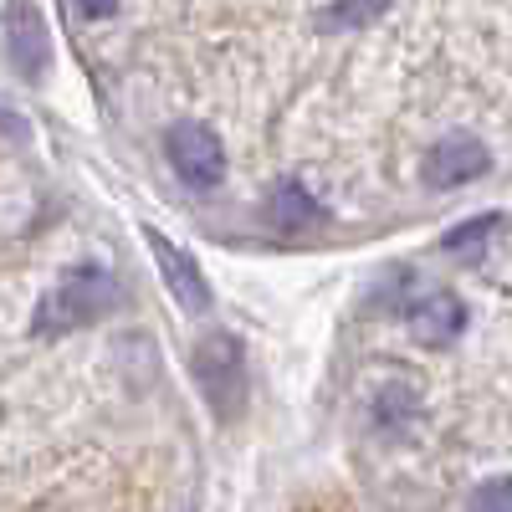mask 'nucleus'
Masks as SVG:
<instances>
[{"mask_svg":"<svg viewBox=\"0 0 512 512\" xmlns=\"http://www.w3.org/2000/svg\"><path fill=\"white\" fill-rule=\"evenodd\" d=\"M113 303H118L113 272L98 267V262H82V267H72L67 277H57V287L36 303L31 333H36V338H67V333H77V328L98 323Z\"/></svg>","mask_w":512,"mask_h":512,"instance_id":"f257e3e1","label":"nucleus"},{"mask_svg":"<svg viewBox=\"0 0 512 512\" xmlns=\"http://www.w3.org/2000/svg\"><path fill=\"white\" fill-rule=\"evenodd\" d=\"M190 374L200 384V395L205 405L216 410V420H236L246 410V349H241V338L216 328V333H205L200 344L190 349Z\"/></svg>","mask_w":512,"mask_h":512,"instance_id":"f03ea898","label":"nucleus"},{"mask_svg":"<svg viewBox=\"0 0 512 512\" xmlns=\"http://www.w3.org/2000/svg\"><path fill=\"white\" fill-rule=\"evenodd\" d=\"M164 154H169V169L180 175L185 190H216L226 180V144L216 139V128L205 123H175L164 139Z\"/></svg>","mask_w":512,"mask_h":512,"instance_id":"7ed1b4c3","label":"nucleus"},{"mask_svg":"<svg viewBox=\"0 0 512 512\" xmlns=\"http://www.w3.org/2000/svg\"><path fill=\"white\" fill-rule=\"evenodd\" d=\"M144 241H149L154 262H159L164 287L175 292V303H180L185 313H205V308H210V282H205V272H200L195 256H190L185 246H175L164 231H154V226H144Z\"/></svg>","mask_w":512,"mask_h":512,"instance_id":"20e7f679","label":"nucleus"},{"mask_svg":"<svg viewBox=\"0 0 512 512\" xmlns=\"http://www.w3.org/2000/svg\"><path fill=\"white\" fill-rule=\"evenodd\" d=\"M405 328L415 344L425 349H446L466 333V303L456 292H420L415 303L405 308Z\"/></svg>","mask_w":512,"mask_h":512,"instance_id":"39448f33","label":"nucleus"},{"mask_svg":"<svg viewBox=\"0 0 512 512\" xmlns=\"http://www.w3.org/2000/svg\"><path fill=\"white\" fill-rule=\"evenodd\" d=\"M492 164L487 144L472 139V134H446L431 154H425V180L436 190H456V185H472L482 169Z\"/></svg>","mask_w":512,"mask_h":512,"instance_id":"423d86ee","label":"nucleus"},{"mask_svg":"<svg viewBox=\"0 0 512 512\" xmlns=\"http://www.w3.org/2000/svg\"><path fill=\"white\" fill-rule=\"evenodd\" d=\"M6 52H11V67H16L26 82L47 77L52 41H47V21H41V11H31V6H16V11H11V26H6Z\"/></svg>","mask_w":512,"mask_h":512,"instance_id":"0eeeda50","label":"nucleus"},{"mask_svg":"<svg viewBox=\"0 0 512 512\" xmlns=\"http://www.w3.org/2000/svg\"><path fill=\"white\" fill-rule=\"evenodd\" d=\"M272 221L282 231H308V226L323 221V200L303 180H277V190H272Z\"/></svg>","mask_w":512,"mask_h":512,"instance_id":"6e6552de","label":"nucleus"},{"mask_svg":"<svg viewBox=\"0 0 512 512\" xmlns=\"http://www.w3.org/2000/svg\"><path fill=\"white\" fill-rule=\"evenodd\" d=\"M415 415H420V395H415L410 379H390V384H384V390L374 395V425H379L384 436L405 431Z\"/></svg>","mask_w":512,"mask_h":512,"instance_id":"1a4fd4ad","label":"nucleus"},{"mask_svg":"<svg viewBox=\"0 0 512 512\" xmlns=\"http://www.w3.org/2000/svg\"><path fill=\"white\" fill-rule=\"evenodd\" d=\"M390 11V0H328L318 11V31H354V26H369Z\"/></svg>","mask_w":512,"mask_h":512,"instance_id":"9d476101","label":"nucleus"},{"mask_svg":"<svg viewBox=\"0 0 512 512\" xmlns=\"http://www.w3.org/2000/svg\"><path fill=\"white\" fill-rule=\"evenodd\" d=\"M497 221H502L497 210H487V216H477V221H466V226L446 231V236H441V246H446V251H461V246H477V241H487V236L497 231Z\"/></svg>","mask_w":512,"mask_h":512,"instance_id":"9b49d317","label":"nucleus"},{"mask_svg":"<svg viewBox=\"0 0 512 512\" xmlns=\"http://www.w3.org/2000/svg\"><path fill=\"white\" fill-rule=\"evenodd\" d=\"M472 512H512V487H507V477L482 482L477 497H472Z\"/></svg>","mask_w":512,"mask_h":512,"instance_id":"f8f14e48","label":"nucleus"},{"mask_svg":"<svg viewBox=\"0 0 512 512\" xmlns=\"http://www.w3.org/2000/svg\"><path fill=\"white\" fill-rule=\"evenodd\" d=\"M72 6H77L82 21H108L118 11V0H72Z\"/></svg>","mask_w":512,"mask_h":512,"instance_id":"ddd939ff","label":"nucleus"}]
</instances>
